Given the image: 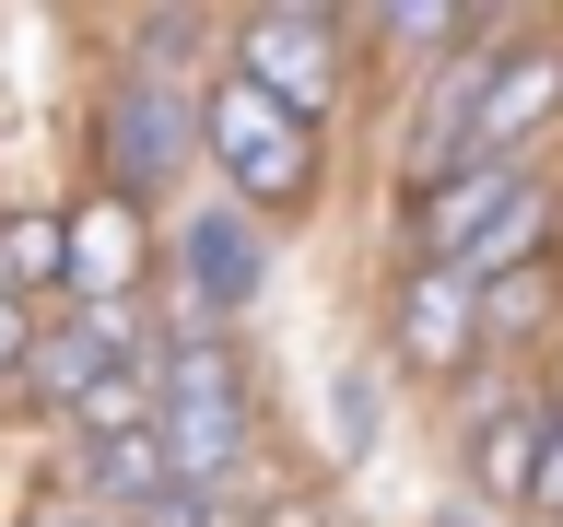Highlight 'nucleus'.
<instances>
[{"mask_svg":"<svg viewBox=\"0 0 563 527\" xmlns=\"http://www.w3.org/2000/svg\"><path fill=\"white\" fill-rule=\"evenodd\" d=\"M153 446H165V481L176 492H211L223 469L246 457V386H235V351L188 328L153 375Z\"/></svg>","mask_w":563,"mask_h":527,"instance_id":"f257e3e1","label":"nucleus"},{"mask_svg":"<svg viewBox=\"0 0 563 527\" xmlns=\"http://www.w3.org/2000/svg\"><path fill=\"white\" fill-rule=\"evenodd\" d=\"M200 153H211V176L235 188V211H294L317 188V130L282 117V105L258 94V82H235V70L200 82Z\"/></svg>","mask_w":563,"mask_h":527,"instance_id":"f03ea898","label":"nucleus"},{"mask_svg":"<svg viewBox=\"0 0 563 527\" xmlns=\"http://www.w3.org/2000/svg\"><path fill=\"white\" fill-rule=\"evenodd\" d=\"M95 165L106 200H165L176 176L200 165V82H165V70H118L95 105Z\"/></svg>","mask_w":563,"mask_h":527,"instance_id":"7ed1b4c3","label":"nucleus"},{"mask_svg":"<svg viewBox=\"0 0 563 527\" xmlns=\"http://www.w3.org/2000/svg\"><path fill=\"white\" fill-rule=\"evenodd\" d=\"M341 12H294V0H271V12H246L235 24V82H258V94L282 105V117H329L341 105Z\"/></svg>","mask_w":563,"mask_h":527,"instance_id":"20e7f679","label":"nucleus"},{"mask_svg":"<svg viewBox=\"0 0 563 527\" xmlns=\"http://www.w3.org/2000/svg\"><path fill=\"white\" fill-rule=\"evenodd\" d=\"M130 351H141V316H130V305H70L59 328H35L24 386L47 399V411H82V399H95L106 375H141Z\"/></svg>","mask_w":563,"mask_h":527,"instance_id":"39448f33","label":"nucleus"},{"mask_svg":"<svg viewBox=\"0 0 563 527\" xmlns=\"http://www.w3.org/2000/svg\"><path fill=\"white\" fill-rule=\"evenodd\" d=\"M563 117V47H517V59L482 70V94H470V165H517V141H540Z\"/></svg>","mask_w":563,"mask_h":527,"instance_id":"423d86ee","label":"nucleus"},{"mask_svg":"<svg viewBox=\"0 0 563 527\" xmlns=\"http://www.w3.org/2000/svg\"><path fill=\"white\" fill-rule=\"evenodd\" d=\"M528 188V165H422V188H411V246H422V270H457L470 258V235H482L493 211Z\"/></svg>","mask_w":563,"mask_h":527,"instance_id":"0eeeda50","label":"nucleus"},{"mask_svg":"<svg viewBox=\"0 0 563 527\" xmlns=\"http://www.w3.org/2000/svg\"><path fill=\"white\" fill-rule=\"evenodd\" d=\"M176 258H188V328H223V316L258 293V223H246L235 200H200V211H188Z\"/></svg>","mask_w":563,"mask_h":527,"instance_id":"6e6552de","label":"nucleus"},{"mask_svg":"<svg viewBox=\"0 0 563 527\" xmlns=\"http://www.w3.org/2000/svg\"><path fill=\"white\" fill-rule=\"evenodd\" d=\"M387 340H399V363H411V375H446V363H470V351H482L470 281H457V270H411V281H399V305H387Z\"/></svg>","mask_w":563,"mask_h":527,"instance_id":"1a4fd4ad","label":"nucleus"},{"mask_svg":"<svg viewBox=\"0 0 563 527\" xmlns=\"http://www.w3.org/2000/svg\"><path fill=\"white\" fill-rule=\"evenodd\" d=\"M59 235H70V258H59V281L82 293V305H130L141 293V211L130 200H82V211H59Z\"/></svg>","mask_w":563,"mask_h":527,"instance_id":"9d476101","label":"nucleus"},{"mask_svg":"<svg viewBox=\"0 0 563 527\" xmlns=\"http://www.w3.org/2000/svg\"><path fill=\"white\" fill-rule=\"evenodd\" d=\"M540 446H552V411H540V399H493V411L470 422V481H482L493 504H528V492H540Z\"/></svg>","mask_w":563,"mask_h":527,"instance_id":"9b49d317","label":"nucleus"},{"mask_svg":"<svg viewBox=\"0 0 563 527\" xmlns=\"http://www.w3.org/2000/svg\"><path fill=\"white\" fill-rule=\"evenodd\" d=\"M540 235H552V188L528 176L517 200H505V211L482 223V235H470V258H457V281L482 293V281H517V270H540Z\"/></svg>","mask_w":563,"mask_h":527,"instance_id":"f8f14e48","label":"nucleus"},{"mask_svg":"<svg viewBox=\"0 0 563 527\" xmlns=\"http://www.w3.org/2000/svg\"><path fill=\"white\" fill-rule=\"evenodd\" d=\"M153 492H165V446H153V434H106V446H82V504H95L106 527H130Z\"/></svg>","mask_w":563,"mask_h":527,"instance_id":"ddd939ff","label":"nucleus"},{"mask_svg":"<svg viewBox=\"0 0 563 527\" xmlns=\"http://www.w3.org/2000/svg\"><path fill=\"white\" fill-rule=\"evenodd\" d=\"M59 258H70L59 211H12V223H0V293H12V305H24V293H47V281H59Z\"/></svg>","mask_w":563,"mask_h":527,"instance_id":"4468645a","label":"nucleus"},{"mask_svg":"<svg viewBox=\"0 0 563 527\" xmlns=\"http://www.w3.org/2000/svg\"><path fill=\"white\" fill-rule=\"evenodd\" d=\"M24 351H35V305L0 293V375H24Z\"/></svg>","mask_w":563,"mask_h":527,"instance_id":"2eb2a0df","label":"nucleus"},{"mask_svg":"<svg viewBox=\"0 0 563 527\" xmlns=\"http://www.w3.org/2000/svg\"><path fill=\"white\" fill-rule=\"evenodd\" d=\"M540 516H563V411H552V446H540V492H528Z\"/></svg>","mask_w":563,"mask_h":527,"instance_id":"dca6fc26","label":"nucleus"},{"mask_svg":"<svg viewBox=\"0 0 563 527\" xmlns=\"http://www.w3.org/2000/svg\"><path fill=\"white\" fill-rule=\"evenodd\" d=\"M271 527H317V516H271Z\"/></svg>","mask_w":563,"mask_h":527,"instance_id":"f3484780","label":"nucleus"}]
</instances>
